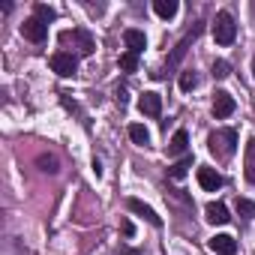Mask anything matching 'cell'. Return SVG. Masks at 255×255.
<instances>
[{
	"label": "cell",
	"mask_w": 255,
	"mask_h": 255,
	"mask_svg": "<svg viewBox=\"0 0 255 255\" xmlns=\"http://www.w3.org/2000/svg\"><path fill=\"white\" fill-rule=\"evenodd\" d=\"M234 36H237V24H234V18H231L228 12H219L216 21H213V39H216L219 45H231Z\"/></svg>",
	"instance_id": "6da1fadb"
},
{
	"label": "cell",
	"mask_w": 255,
	"mask_h": 255,
	"mask_svg": "<svg viewBox=\"0 0 255 255\" xmlns=\"http://www.w3.org/2000/svg\"><path fill=\"white\" fill-rule=\"evenodd\" d=\"M210 150H213V153H222V156H231V153L237 150V132H234V129L213 132V135H210Z\"/></svg>",
	"instance_id": "7a4b0ae2"
},
{
	"label": "cell",
	"mask_w": 255,
	"mask_h": 255,
	"mask_svg": "<svg viewBox=\"0 0 255 255\" xmlns=\"http://www.w3.org/2000/svg\"><path fill=\"white\" fill-rule=\"evenodd\" d=\"M51 69H54L60 78H72V75L78 72V60H75V54H69V51H54V54H51Z\"/></svg>",
	"instance_id": "3957f363"
},
{
	"label": "cell",
	"mask_w": 255,
	"mask_h": 255,
	"mask_svg": "<svg viewBox=\"0 0 255 255\" xmlns=\"http://www.w3.org/2000/svg\"><path fill=\"white\" fill-rule=\"evenodd\" d=\"M207 246H210V252H216V255H237V240H234L231 234H213V237L207 240Z\"/></svg>",
	"instance_id": "277c9868"
},
{
	"label": "cell",
	"mask_w": 255,
	"mask_h": 255,
	"mask_svg": "<svg viewBox=\"0 0 255 255\" xmlns=\"http://www.w3.org/2000/svg\"><path fill=\"white\" fill-rule=\"evenodd\" d=\"M21 33H24L30 42H45V36H48V24L39 21V18L33 15V18H27V21L21 24Z\"/></svg>",
	"instance_id": "5b68a950"
},
{
	"label": "cell",
	"mask_w": 255,
	"mask_h": 255,
	"mask_svg": "<svg viewBox=\"0 0 255 255\" xmlns=\"http://www.w3.org/2000/svg\"><path fill=\"white\" fill-rule=\"evenodd\" d=\"M231 114H234V96L225 93V90H219L216 99H213V117H216V120H225V117H231Z\"/></svg>",
	"instance_id": "8992f818"
},
{
	"label": "cell",
	"mask_w": 255,
	"mask_h": 255,
	"mask_svg": "<svg viewBox=\"0 0 255 255\" xmlns=\"http://www.w3.org/2000/svg\"><path fill=\"white\" fill-rule=\"evenodd\" d=\"M138 108H141V114H147V117H159L162 114V96L159 93H144L141 99H138Z\"/></svg>",
	"instance_id": "52a82bcc"
},
{
	"label": "cell",
	"mask_w": 255,
	"mask_h": 255,
	"mask_svg": "<svg viewBox=\"0 0 255 255\" xmlns=\"http://www.w3.org/2000/svg\"><path fill=\"white\" fill-rule=\"evenodd\" d=\"M198 183H201V189H207V192H216L225 180H222V174L216 171V168H198Z\"/></svg>",
	"instance_id": "ba28073f"
},
{
	"label": "cell",
	"mask_w": 255,
	"mask_h": 255,
	"mask_svg": "<svg viewBox=\"0 0 255 255\" xmlns=\"http://www.w3.org/2000/svg\"><path fill=\"white\" fill-rule=\"evenodd\" d=\"M126 204H129V210H132V213L144 216V219H147V222H150L153 228H159V225H162V219L156 216V210H153V207H147L144 201H138V198H129V201H126Z\"/></svg>",
	"instance_id": "9c48e42d"
},
{
	"label": "cell",
	"mask_w": 255,
	"mask_h": 255,
	"mask_svg": "<svg viewBox=\"0 0 255 255\" xmlns=\"http://www.w3.org/2000/svg\"><path fill=\"white\" fill-rule=\"evenodd\" d=\"M123 42H126V48H129L132 54H141V51L147 48V39H144V33H141V30H135V27L123 30Z\"/></svg>",
	"instance_id": "30bf717a"
},
{
	"label": "cell",
	"mask_w": 255,
	"mask_h": 255,
	"mask_svg": "<svg viewBox=\"0 0 255 255\" xmlns=\"http://www.w3.org/2000/svg\"><path fill=\"white\" fill-rule=\"evenodd\" d=\"M198 33H201V24H195V27H192V30H189V33H186V36H183L180 42H177V48H174V54L168 57V66H177V60H180V57L186 54V45H189V42H192V39H195Z\"/></svg>",
	"instance_id": "8fae6325"
},
{
	"label": "cell",
	"mask_w": 255,
	"mask_h": 255,
	"mask_svg": "<svg viewBox=\"0 0 255 255\" xmlns=\"http://www.w3.org/2000/svg\"><path fill=\"white\" fill-rule=\"evenodd\" d=\"M204 213H207V222H213V225H225L231 216H228V207L225 204H219V201H213V204H207L204 207Z\"/></svg>",
	"instance_id": "7c38bea8"
},
{
	"label": "cell",
	"mask_w": 255,
	"mask_h": 255,
	"mask_svg": "<svg viewBox=\"0 0 255 255\" xmlns=\"http://www.w3.org/2000/svg\"><path fill=\"white\" fill-rule=\"evenodd\" d=\"M186 147H189V135H186V129H177L168 141V153L171 156H180V153L186 156Z\"/></svg>",
	"instance_id": "4fadbf2b"
},
{
	"label": "cell",
	"mask_w": 255,
	"mask_h": 255,
	"mask_svg": "<svg viewBox=\"0 0 255 255\" xmlns=\"http://www.w3.org/2000/svg\"><path fill=\"white\" fill-rule=\"evenodd\" d=\"M153 12L159 18H174L177 15V0H153Z\"/></svg>",
	"instance_id": "5bb4252c"
},
{
	"label": "cell",
	"mask_w": 255,
	"mask_h": 255,
	"mask_svg": "<svg viewBox=\"0 0 255 255\" xmlns=\"http://www.w3.org/2000/svg\"><path fill=\"white\" fill-rule=\"evenodd\" d=\"M129 138H132L138 147H147V144H150V132H147V126L132 123V126H129Z\"/></svg>",
	"instance_id": "9a60e30c"
},
{
	"label": "cell",
	"mask_w": 255,
	"mask_h": 255,
	"mask_svg": "<svg viewBox=\"0 0 255 255\" xmlns=\"http://www.w3.org/2000/svg\"><path fill=\"white\" fill-rule=\"evenodd\" d=\"M189 168H192V156H189V153H186V156H180V159H177V162H174V165H171V168H168V174H171V177H174V180H183V177H186V171H189Z\"/></svg>",
	"instance_id": "2e32d148"
},
{
	"label": "cell",
	"mask_w": 255,
	"mask_h": 255,
	"mask_svg": "<svg viewBox=\"0 0 255 255\" xmlns=\"http://www.w3.org/2000/svg\"><path fill=\"white\" fill-rule=\"evenodd\" d=\"M72 36L78 39V48H81V54H93V48H96V45H93V36H90V33L84 30V27L72 30Z\"/></svg>",
	"instance_id": "e0dca14e"
},
{
	"label": "cell",
	"mask_w": 255,
	"mask_h": 255,
	"mask_svg": "<svg viewBox=\"0 0 255 255\" xmlns=\"http://www.w3.org/2000/svg\"><path fill=\"white\" fill-rule=\"evenodd\" d=\"M33 12H36V18H39V21H45V24L57 18V12H54L51 6H45V3H36V6H33Z\"/></svg>",
	"instance_id": "ac0fdd59"
},
{
	"label": "cell",
	"mask_w": 255,
	"mask_h": 255,
	"mask_svg": "<svg viewBox=\"0 0 255 255\" xmlns=\"http://www.w3.org/2000/svg\"><path fill=\"white\" fill-rule=\"evenodd\" d=\"M237 213L246 216V219H255V201H249V198H237Z\"/></svg>",
	"instance_id": "d6986e66"
},
{
	"label": "cell",
	"mask_w": 255,
	"mask_h": 255,
	"mask_svg": "<svg viewBox=\"0 0 255 255\" xmlns=\"http://www.w3.org/2000/svg\"><path fill=\"white\" fill-rule=\"evenodd\" d=\"M120 66H123L126 72H135V69H138V54H132V51L120 54Z\"/></svg>",
	"instance_id": "ffe728a7"
},
{
	"label": "cell",
	"mask_w": 255,
	"mask_h": 255,
	"mask_svg": "<svg viewBox=\"0 0 255 255\" xmlns=\"http://www.w3.org/2000/svg\"><path fill=\"white\" fill-rule=\"evenodd\" d=\"M198 87V75L192 72V69H186L183 75H180V90H195Z\"/></svg>",
	"instance_id": "44dd1931"
},
{
	"label": "cell",
	"mask_w": 255,
	"mask_h": 255,
	"mask_svg": "<svg viewBox=\"0 0 255 255\" xmlns=\"http://www.w3.org/2000/svg\"><path fill=\"white\" fill-rule=\"evenodd\" d=\"M228 75H231V66H228L225 60H213V78L222 81V78H228Z\"/></svg>",
	"instance_id": "7402d4cb"
},
{
	"label": "cell",
	"mask_w": 255,
	"mask_h": 255,
	"mask_svg": "<svg viewBox=\"0 0 255 255\" xmlns=\"http://www.w3.org/2000/svg\"><path fill=\"white\" fill-rule=\"evenodd\" d=\"M39 165H42V171H48V174L57 171V159H54V156H39Z\"/></svg>",
	"instance_id": "603a6c76"
},
{
	"label": "cell",
	"mask_w": 255,
	"mask_h": 255,
	"mask_svg": "<svg viewBox=\"0 0 255 255\" xmlns=\"http://www.w3.org/2000/svg\"><path fill=\"white\" fill-rule=\"evenodd\" d=\"M123 234H126V237H132V234H135V228H132L129 219H123Z\"/></svg>",
	"instance_id": "cb8c5ba5"
},
{
	"label": "cell",
	"mask_w": 255,
	"mask_h": 255,
	"mask_svg": "<svg viewBox=\"0 0 255 255\" xmlns=\"http://www.w3.org/2000/svg\"><path fill=\"white\" fill-rule=\"evenodd\" d=\"M129 255H141V252H129Z\"/></svg>",
	"instance_id": "d4e9b609"
},
{
	"label": "cell",
	"mask_w": 255,
	"mask_h": 255,
	"mask_svg": "<svg viewBox=\"0 0 255 255\" xmlns=\"http://www.w3.org/2000/svg\"><path fill=\"white\" fill-rule=\"evenodd\" d=\"M252 72H255V60H252Z\"/></svg>",
	"instance_id": "484cf974"
}]
</instances>
